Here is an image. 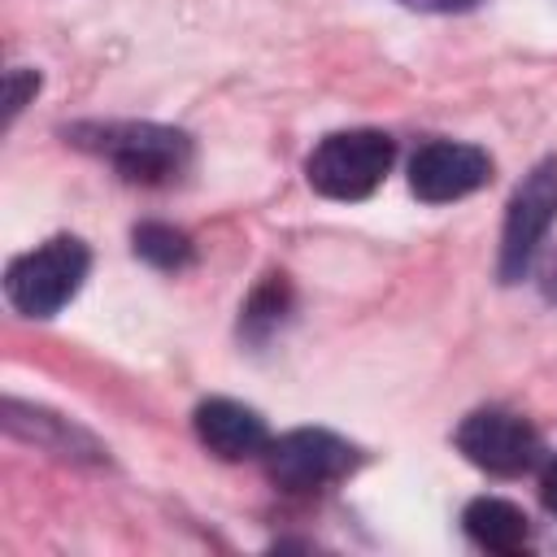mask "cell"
I'll use <instances>...</instances> for the list:
<instances>
[{
	"label": "cell",
	"mask_w": 557,
	"mask_h": 557,
	"mask_svg": "<svg viewBox=\"0 0 557 557\" xmlns=\"http://www.w3.org/2000/svg\"><path fill=\"white\" fill-rule=\"evenodd\" d=\"M400 4L422 9V13H466V9H474L479 0H400Z\"/></svg>",
	"instance_id": "obj_13"
},
{
	"label": "cell",
	"mask_w": 557,
	"mask_h": 557,
	"mask_svg": "<svg viewBox=\"0 0 557 557\" xmlns=\"http://www.w3.org/2000/svg\"><path fill=\"white\" fill-rule=\"evenodd\" d=\"M487 178H492L487 152L474 144H457V139H431L409 161V187L426 205L461 200V196L479 191Z\"/></svg>",
	"instance_id": "obj_7"
},
{
	"label": "cell",
	"mask_w": 557,
	"mask_h": 557,
	"mask_svg": "<svg viewBox=\"0 0 557 557\" xmlns=\"http://www.w3.org/2000/svg\"><path fill=\"white\" fill-rule=\"evenodd\" d=\"M87 244L74 235H57L48 244H39L35 252H22L9 274H4V292L13 300L17 313L26 318H52L61 305L74 300V292L87 278Z\"/></svg>",
	"instance_id": "obj_1"
},
{
	"label": "cell",
	"mask_w": 557,
	"mask_h": 557,
	"mask_svg": "<svg viewBox=\"0 0 557 557\" xmlns=\"http://www.w3.org/2000/svg\"><path fill=\"white\" fill-rule=\"evenodd\" d=\"M352 466H357V448L318 426L287 431L265 448V470L283 492H318L326 483H339Z\"/></svg>",
	"instance_id": "obj_5"
},
{
	"label": "cell",
	"mask_w": 557,
	"mask_h": 557,
	"mask_svg": "<svg viewBox=\"0 0 557 557\" xmlns=\"http://www.w3.org/2000/svg\"><path fill=\"white\" fill-rule=\"evenodd\" d=\"M544 505L557 513V461L544 470Z\"/></svg>",
	"instance_id": "obj_14"
},
{
	"label": "cell",
	"mask_w": 557,
	"mask_h": 557,
	"mask_svg": "<svg viewBox=\"0 0 557 557\" xmlns=\"http://www.w3.org/2000/svg\"><path fill=\"white\" fill-rule=\"evenodd\" d=\"M457 448L487 474H522L540 461V435L509 409H479L457 426Z\"/></svg>",
	"instance_id": "obj_6"
},
{
	"label": "cell",
	"mask_w": 557,
	"mask_h": 557,
	"mask_svg": "<svg viewBox=\"0 0 557 557\" xmlns=\"http://www.w3.org/2000/svg\"><path fill=\"white\" fill-rule=\"evenodd\" d=\"M557 222V161H540L513 191L500 231V278L513 283L531 270L548 226Z\"/></svg>",
	"instance_id": "obj_4"
},
{
	"label": "cell",
	"mask_w": 557,
	"mask_h": 557,
	"mask_svg": "<svg viewBox=\"0 0 557 557\" xmlns=\"http://www.w3.org/2000/svg\"><path fill=\"white\" fill-rule=\"evenodd\" d=\"M35 91H39V74L35 70H9V78H4V122H13Z\"/></svg>",
	"instance_id": "obj_12"
},
{
	"label": "cell",
	"mask_w": 557,
	"mask_h": 557,
	"mask_svg": "<svg viewBox=\"0 0 557 557\" xmlns=\"http://www.w3.org/2000/svg\"><path fill=\"white\" fill-rule=\"evenodd\" d=\"M544 292L557 300V252H553V261H548V270H544Z\"/></svg>",
	"instance_id": "obj_15"
},
{
	"label": "cell",
	"mask_w": 557,
	"mask_h": 557,
	"mask_svg": "<svg viewBox=\"0 0 557 557\" xmlns=\"http://www.w3.org/2000/svg\"><path fill=\"white\" fill-rule=\"evenodd\" d=\"M135 252L148 261V265H161V270H178L191 261V244L183 231L174 226H161V222H144L135 226Z\"/></svg>",
	"instance_id": "obj_10"
},
{
	"label": "cell",
	"mask_w": 557,
	"mask_h": 557,
	"mask_svg": "<svg viewBox=\"0 0 557 557\" xmlns=\"http://www.w3.org/2000/svg\"><path fill=\"white\" fill-rule=\"evenodd\" d=\"M287 300H292V292H287V278L283 274H270L257 292H252V300L244 305V335H252V339H265L278 322H283V313H287Z\"/></svg>",
	"instance_id": "obj_11"
},
{
	"label": "cell",
	"mask_w": 557,
	"mask_h": 557,
	"mask_svg": "<svg viewBox=\"0 0 557 557\" xmlns=\"http://www.w3.org/2000/svg\"><path fill=\"white\" fill-rule=\"evenodd\" d=\"M392 157L396 144L383 131H335L309 152L305 174L309 187L331 200H361L387 178Z\"/></svg>",
	"instance_id": "obj_2"
},
{
	"label": "cell",
	"mask_w": 557,
	"mask_h": 557,
	"mask_svg": "<svg viewBox=\"0 0 557 557\" xmlns=\"http://www.w3.org/2000/svg\"><path fill=\"white\" fill-rule=\"evenodd\" d=\"M196 435L205 440L209 453L226 457V461H244L270 448V431L261 422L257 409L239 405V400H205L196 409Z\"/></svg>",
	"instance_id": "obj_8"
},
{
	"label": "cell",
	"mask_w": 557,
	"mask_h": 557,
	"mask_svg": "<svg viewBox=\"0 0 557 557\" xmlns=\"http://www.w3.org/2000/svg\"><path fill=\"white\" fill-rule=\"evenodd\" d=\"M466 535L487 553H518L527 544V513L500 496H479L461 513Z\"/></svg>",
	"instance_id": "obj_9"
},
{
	"label": "cell",
	"mask_w": 557,
	"mask_h": 557,
	"mask_svg": "<svg viewBox=\"0 0 557 557\" xmlns=\"http://www.w3.org/2000/svg\"><path fill=\"white\" fill-rule=\"evenodd\" d=\"M87 135L96 139H78V144H91L131 183H165L187 165L191 152L183 131L157 122H109V126H91Z\"/></svg>",
	"instance_id": "obj_3"
}]
</instances>
